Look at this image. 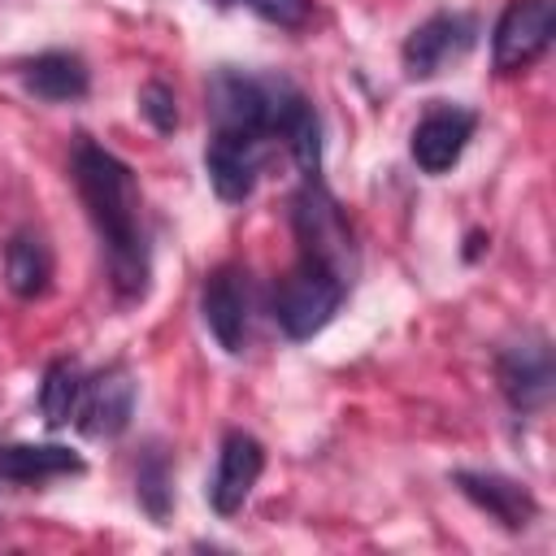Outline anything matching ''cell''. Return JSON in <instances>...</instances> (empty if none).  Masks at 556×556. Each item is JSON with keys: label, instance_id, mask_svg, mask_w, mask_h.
<instances>
[{"label": "cell", "instance_id": "obj_1", "mask_svg": "<svg viewBox=\"0 0 556 556\" xmlns=\"http://www.w3.org/2000/svg\"><path fill=\"white\" fill-rule=\"evenodd\" d=\"M74 182L87 204V217L104 243L109 278L122 300L148 291V235H143V200L135 169L104 152L91 139L74 143Z\"/></svg>", "mask_w": 556, "mask_h": 556}, {"label": "cell", "instance_id": "obj_12", "mask_svg": "<svg viewBox=\"0 0 556 556\" xmlns=\"http://www.w3.org/2000/svg\"><path fill=\"white\" fill-rule=\"evenodd\" d=\"M261 161H265V143L261 139H239V135H213L208 139V152H204L208 182L230 204H239V200L252 195L256 174H261Z\"/></svg>", "mask_w": 556, "mask_h": 556}, {"label": "cell", "instance_id": "obj_18", "mask_svg": "<svg viewBox=\"0 0 556 556\" xmlns=\"http://www.w3.org/2000/svg\"><path fill=\"white\" fill-rule=\"evenodd\" d=\"M174 473H169V456L152 443L139 460V478H135V491H139V504L148 508L152 521H165L169 517V500H174Z\"/></svg>", "mask_w": 556, "mask_h": 556}, {"label": "cell", "instance_id": "obj_11", "mask_svg": "<svg viewBox=\"0 0 556 556\" xmlns=\"http://www.w3.org/2000/svg\"><path fill=\"white\" fill-rule=\"evenodd\" d=\"M473 126L478 117L469 109H456V104H439L430 109L417 126H413V161L426 169V174H443L460 161L465 143L473 139Z\"/></svg>", "mask_w": 556, "mask_h": 556}, {"label": "cell", "instance_id": "obj_7", "mask_svg": "<svg viewBox=\"0 0 556 556\" xmlns=\"http://www.w3.org/2000/svg\"><path fill=\"white\" fill-rule=\"evenodd\" d=\"M135 413V378L126 365H109L91 378H83V395L74 408V421L91 439H113L130 426Z\"/></svg>", "mask_w": 556, "mask_h": 556}, {"label": "cell", "instance_id": "obj_20", "mask_svg": "<svg viewBox=\"0 0 556 556\" xmlns=\"http://www.w3.org/2000/svg\"><path fill=\"white\" fill-rule=\"evenodd\" d=\"M239 4H248L256 17H265L274 26H287V30L304 26L308 13H313V0H239Z\"/></svg>", "mask_w": 556, "mask_h": 556}, {"label": "cell", "instance_id": "obj_4", "mask_svg": "<svg viewBox=\"0 0 556 556\" xmlns=\"http://www.w3.org/2000/svg\"><path fill=\"white\" fill-rule=\"evenodd\" d=\"M343 291H348L343 278H334V274L321 269V265L300 261V265L278 282V291H274V317H278L282 334H287V339H313V334L339 313Z\"/></svg>", "mask_w": 556, "mask_h": 556}, {"label": "cell", "instance_id": "obj_3", "mask_svg": "<svg viewBox=\"0 0 556 556\" xmlns=\"http://www.w3.org/2000/svg\"><path fill=\"white\" fill-rule=\"evenodd\" d=\"M291 226L300 239V252L308 265L330 269L334 278L352 282L356 274V243H352V226L343 217V208L334 204V195L313 178H304V187L291 200Z\"/></svg>", "mask_w": 556, "mask_h": 556}, {"label": "cell", "instance_id": "obj_6", "mask_svg": "<svg viewBox=\"0 0 556 556\" xmlns=\"http://www.w3.org/2000/svg\"><path fill=\"white\" fill-rule=\"evenodd\" d=\"M495 378H500V391L508 395V404L517 413H534L552 400V387H556V365H552V348L543 334H530L513 348L500 352L495 361Z\"/></svg>", "mask_w": 556, "mask_h": 556}, {"label": "cell", "instance_id": "obj_16", "mask_svg": "<svg viewBox=\"0 0 556 556\" xmlns=\"http://www.w3.org/2000/svg\"><path fill=\"white\" fill-rule=\"evenodd\" d=\"M4 282L17 300H35L48 291L52 282V252L43 243V235L35 230H17L4 243Z\"/></svg>", "mask_w": 556, "mask_h": 556}, {"label": "cell", "instance_id": "obj_14", "mask_svg": "<svg viewBox=\"0 0 556 556\" xmlns=\"http://www.w3.org/2000/svg\"><path fill=\"white\" fill-rule=\"evenodd\" d=\"M22 83L30 96L65 104V100H83L91 87V70L78 52H39L22 65Z\"/></svg>", "mask_w": 556, "mask_h": 556}, {"label": "cell", "instance_id": "obj_2", "mask_svg": "<svg viewBox=\"0 0 556 556\" xmlns=\"http://www.w3.org/2000/svg\"><path fill=\"white\" fill-rule=\"evenodd\" d=\"M313 113L308 96L282 78V74H252L222 65L208 78V117L213 135H239V139H287L304 117Z\"/></svg>", "mask_w": 556, "mask_h": 556}, {"label": "cell", "instance_id": "obj_13", "mask_svg": "<svg viewBox=\"0 0 556 556\" xmlns=\"http://www.w3.org/2000/svg\"><path fill=\"white\" fill-rule=\"evenodd\" d=\"M482 513H491L504 530H526L534 517H539V504L534 495L526 491V482L517 478H504V473H478V469H460L452 478Z\"/></svg>", "mask_w": 556, "mask_h": 556}, {"label": "cell", "instance_id": "obj_10", "mask_svg": "<svg viewBox=\"0 0 556 556\" xmlns=\"http://www.w3.org/2000/svg\"><path fill=\"white\" fill-rule=\"evenodd\" d=\"M261 469H265V447H261L252 434L230 430V434L222 439L217 473H213V482H208V504H213V513H222V517L239 513L243 500L252 495Z\"/></svg>", "mask_w": 556, "mask_h": 556}, {"label": "cell", "instance_id": "obj_5", "mask_svg": "<svg viewBox=\"0 0 556 556\" xmlns=\"http://www.w3.org/2000/svg\"><path fill=\"white\" fill-rule=\"evenodd\" d=\"M556 35V9L552 0H508V9L495 22V39H491V56L500 74H517L526 65H534L547 43Z\"/></svg>", "mask_w": 556, "mask_h": 556}, {"label": "cell", "instance_id": "obj_8", "mask_svg": "<svg viewBox=\"0 0 556 556\" xmlns=\"http://www.w3.org/2000/svg\"><path fill=\"white\" fill-rule=\"evenodd\" d=\"M478 22L469 13H434L404 39V74L408 78H434L447 61L465 56L473 48Z\"/></svg>", "mask_w": 556, "mask_h": 556}, {"label": "cell", "instance_id": "obj_17", "mask_svg": "<svg viewBox=\"0 0 556 556\" xmlns=\"http://www.w3.org/2000/svg\"><path fill=\"white\" fill-rule=\"evenodd\" d=\"M78 395H83V369H78V361H52L48 369H43V387H39V413H43V421L56 430V426H65L70 417H74V408H78Z\"/></svg>", "mask_w": 556, "mask_h": 556}, {"label": "cell", "instance_id": "obj_19", "mask_svg": "<svg viewBox=\"0 0 556 556\" xmlns=\"http://www.w3.org/2000/svg\"><path fill=\"white\" fill-rule=\"evenodd\" d=\"M139 113L148 117V126L156 130V135H174L178 130V100H174V91L165 87V83H143L139 87Z\"/></svg>", "mask_w": 556, "mask_h": 556}, {"label": "cell", "instance_id": "obj_9", "mask_svg": "<svg viewBox=\"0 0 556 556\" xmlns=\"http://www.w3.org/2000/svg\"><path fill=\"white\" fill-rule=\"evenodd\" d=\"M248 274L239 269H213L204 278V291H200V313H204V326L213 330V339L239 356L243 343H248Z\"/></svg>", "mask_w": 556, "mask_h": 556}, {"label": "cell", "instance_id": "obj_15", "mask_svg": "<svg viewBox=\"0 0 556 556\" xmlns=\"http://www.w3.org/2000/svg\"><path fill=\"white\" fill-rule=\"evenodd\" d=\"M61 473H83V460L61 443H0V478L4 482H43Z\"/></svg>", "mask_w": 556, "mask_h": 556}]
</instances>
